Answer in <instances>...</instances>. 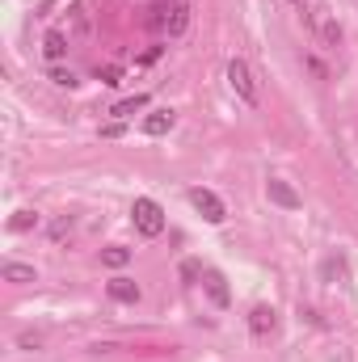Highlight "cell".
<instances>
[{
    "label": "cell",
    "mask_w": 358,
    "mask_h": 362,
    "mask_svg": "<svg viewBox=\"0 0 358 362\" xmlns=\"http://www.w3.org/2000/svg\"><path fill=\"white\" fill-rule=\"evenodd\" d=\"M321 42L325 47H342V25L337 21H321Z\"/></svg>",
    "instance_id": "cell-15"
},
{
    "label": "cell",
    "mask_w": 358,
    "mask_h": 362,
    "mask_svg": "<svg viewBox=\"0 0 358 362\" xmlns=\"http://www.w3.org/2000/svg\"><path fill=\"white\" fill-rule=\"evenodd\" d=\"M51 85H59V89H76V76H72L68 68H51Z\"/></svg>",
    "instance_id": "cell-17"
},
{
    "label": "cell",
    "mask_w": 358,
    "mask_h": 362,
    "mask_svg": "<svg viewBox=\"0 0 358 362\" xmlns=\"http://www.w3.org/2000/svg\"><path fill=\"white\" fill-rule=\"evenodd\" d=\"M131 262V249H122V245H110V249H101V266H110V270H122Z\"/></svg>",
    "instance_id": "cell-13"
},
{
    "label": "cell",
    "mask_w": 358,
    "mask_h": 362,
    "mask_svg": "<svg viewBox=\"0 0 358 362\" xmlns=\"http://www.w3.org/2000/svg\"><path fill=\"white\" fill-rule=\"evenodd\" d=\"M173 122H178V118H173V110H156V114H148V118H144V135H169V131H173Z\"/></svg>",
    "instance_id": "cell-8"
},
{
    "label": "cell",
    "mask_w": 358,
    "mask_h": 362,
    "mask_svg": "<svg viewBox=\"0 0 358 362\" xmlns=\"http://www.w3.org/2000/svg\"><path fill=\"white\" fill-rule=\"evenodd\" d=\"M131 219H135L139 236H161V232H165V211H161V202H152V198H135Z\"/></svg>",
    "instance_id": "cell-1"
},
{
    "label": "cell",
    "mask_w": 358,
    "mask_h": 362,
    "mask_svg": "<svg viewBox=\"0 0 358 362\" xmlns=\"http://www.w3.org/2000/svg\"><path fill=\"white\" fill-rule=\"evenodd\" d=\"M202 291L211 295V303H215V308H228V303H232V291H228V282H224V274H219V270L202 274Z\"/></svg>",
    "instance_id": "cell-5"
},
{
    "label": "cell",
    "mask_w": 358,
    "mask_h": 362,
    "mask_svg": "<svg viewBox=\"0 0 358 362\" xmlns=\"http://www.w3.org/2000/svg\"><path fill=\"white\" fill-rule=\"evenodd\" d=\"M0 278H4V282H34V266H21V262H4V266H0Z\"/></svg>",
    "instance_id": "cell-12"
},
{
    "label": "cell",
    "mask_w": 358,
    "mask_h": 362,
    "mask_svg": "<svg viewBox=\"0 0 358 362\" xmlns=\"http://www.w3.org/2000/svg\"><path fill=\"white\" fill-rule=\"evenodd\" d=\"M266 198L274 202V206H282V211H299V206H304L299 189H295L291 181H282V177H270L266 181Z\"/></svg>",
    "instance_id": "cell-4"
},
{
    "label": "cell",
    "mask_w": 358,
    "mask_h": 362,
    "mask_svg": "<svg viewBox=\"0 0 358 362\" xmlns=\"http://www.w3.org/2000/svg\"><path fill=\"white\" fill-rule=\"evenodd\" d=\"M38 341H42L38 333H21V346H25V350H38Z\"/></svg>",
    "instance_id": "cell-19"
},
{
    "label": "cell",
    "mask_w": 358,
    "mask_h": 362,
    "mask_svg": "<svg viewBox=\"0 0 358 362\" xmlns=\"http://www.w3.org/2000/svg\"><path fill=\"white\" fill-rule=\"evenodd\" d=\"M8 228H13V232H30V228H38V211H30V206L17 211V215L8 219Z\"/></svg>",
    "instance_id": "cell-14"
},
{
    "label": "cell",
    "mask_w": 358,
    "mask_h": 362,
    "mask_svg": "<svg viewBox=\"0 0 358 362\" xmlns=\"http://www.w3.org/2000/svg\"><path fill=\"white\" fill-rule=\"evenodd\" d=\"M228 85H232V93H236L245 105H258V81H253V68H249L245 59H232V64H228Z\"/></svg>",
    "instance_id": "cell-2"
},
{
    "label": "cell",
    "mask_w": 358,
    "mask_h": 362,
    "mask_svg": "<svg viewBox=\"0 0 358 362\" xmlns=\"http://www.w3.org/2000/svg\"><path fill=\"white\" fill-rule=\"evenodd\" d=\"M97 81H101L105 89H114V85H122V68H118V64H105V68L97 72Z\"/></svg>",
    "instance_id": "cell-16"
},
{
    "label": "cell",
    "mask_w": 358,
    "mask_h": 362,
    "mask_svg": "<svg viewBox=\"0 0 358 362\" xmlns=\"http://www.w3.org/2000/svg\"><path fill=\"white\" fill-rule=\"evenodd\" d=\"M118 135H122V118H114V122L101 127V139H118Z\"/></svg>",
    "instance_id": "cell-18"
},
{
    "label": "cell",
    "mask_w": 358,
    "mask_h": 362,
    "mask_svg": "<svg viewBox=\"0 0 358 362\" xmlns=\"http://www.w3.org/2000/svg\"><path fill=\"white\" fill-rule=\"evenodd\" d=\"M249 329H253V337H270V333L278 329V316H274V308L258 303V308L249 312Z\"/></svg>",
    "instance_id": "cell-7"
},
{
    "label": "cell",
    "mask_w": 358,
    "mask_h": 362,
    "mask_svg": "<svg viewBox=\"0 0 358 362\" xmlns=\"http://www.w3.org/2000/svg\"><path fill=\"white\" fill-rule=\"evenodd\" d=\"M144 105H148V93H135V97H122L110 114L114 118H135V110H144Z\"/></svg>",
    "instance_id": "cell-11"
},
{
    "label": "cell",
    "mask_w": 358,
    "mask_h": 362,
    "mask_svg": "<svg viewBox=\"0 0 358 362\" xmlns=\"http://www.w3.org/2000/svg\"><path fill=\"white\" fill-rule=\"evenodd\" d=\"M165 30H169L173 38H181V34L190 30V4H173V8H169V25H165Z\"/></svg>",
    "instance_id": "cell-10"
},
{
    "label": "cell",
    "mask_w": 358,
    "mask_h": 362,
    "mask_svg": "<svg viewBox=\"0 0 358 362\" xmlns=\"http://www.w3.org/2000/svg\"><path fill=\"white\" fill-rule=\"evenodd\" d=\"M190 202H194V211H198L207 223H224V219H228V206H224L219 194H211V189H190Z\"/></svg>",
    "instance_id": "cell-3"
},
{
    "label": "cell",
    "mask_w": 358,
    "mask_h": 362,
    "mask_svg": "<svg viewBox=\"0 0 358 362\" xmlns=\"http://www.w3.org/2000/svg\"><path fill=\"white\" fill-rule=\"evenodd\" d=\"M42 55H47L51 64H59V59L68 55V34H59V30H51V34L42 38Z\"/></svg>",
    "instance_id": "cell-9"
},
{
    "label": "cell",
    "mask_w": 358,
    "mask_h": 362,
    "mask_svg": "<svg viewBox=\"0 0 358 362\" xmlns=\"http://www.w3.org/2000/svg\"><path fill=\"white\" fill-rule=\"evenodd\" d=\"M105 291H110V299H114V303H139V282H131V278H122V274H118V278H110V282H105Z\"/></svg>",
    "instance_id": "cell-6"
}]
</instances>
